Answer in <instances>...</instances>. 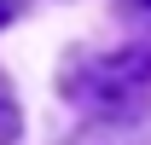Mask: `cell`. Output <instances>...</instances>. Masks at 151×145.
Returning a JSON list of instances; mask_svg holds the SVG:
<instances>
[{
	"label": "cell",
	"instance_id": "obj_5",
	"mask_svg": "<svg viewBox=\"0 0 151 145\" xmlns=\"http://www.w3.org/2000/svg\"><path fill=\"white\" fill-rule=\"evenodd\" d=\"M18 18V0H0V23H12Z\"/></svg>",
	"mask_w": 151,
	"mask_h": 145
},
{
	"label": "cell",
	"instance_id": "obj_2",
	"mask_svg": "<svg viewBox=\"0 0 151 145\" xmlns=\"http://www.w3.org/2000/svg\"><path fill=\"white\" fill-rule=\"evenodd\" d=\"M76 145H151V134H139L128 122H105V128H87Z\"/></svg>",
	"mask_w": 151,
	"mask_h": 145
},
{
	"label": "cell",
	"instance_id": "obj_1",
	"mask_svg": "<svg viewBox=\"0 0 151 145\" xmlns=\"http://www.w3.org/2000/svg\"><path fill=\"white\" fill-rule=\"evenodd\" d=\"M87 116L105 122H134L151 105V47H116V52H93L70 70L64 87Z\"/></svg>",
	"mask_w": 151,
	"mask_h": 145
},
{
	"label": "cell",
	"instance_id": "obj_4",
	"mask_svg": "<svg viewBox=\"0 0 151 145\" xmlns=\"http://www.w3.org/2000/svg\"><path fill=\"white\" fill-rule=\"evenodd\" d=\"M116 6H122V12H128L139 29H151V0H116Z\"/></svg>",
	"mask_w": 151,
	"mask_h": 145
},
{
	"label": "cell",
	"instance_id": "obj_3",
	"mask_svg": "<svg viewBox=\"0 0 151 145\" xmlns=\"http://www.w3.org/2000/svg\"><path fill=\"white\" fill-rule=\"evenodd\" d=\"M18 128H23V116H18V105H12V93H6V81H0V145L18 139Z\"/></svg>",
	"mask_w": 151,
	"mask_h": 145
}]
</instances>
